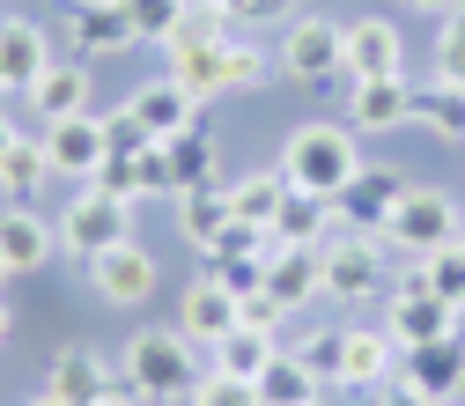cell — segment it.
Segmentation results:
<instances>
[{
  "mask_svg": "<svg viewBox=\"0 0 465 406\" xmlns=\"http://www.w3.org/2000/svg\"><path fill=\"white\" fill-rule=\"evenodd\" d=\"M281 170H288V185H296V193L340 200L347 185L362 178V148H355V126H325V119L296 126V134H288V148H281Z\"/></svg>",
  "mask_w": 465,
  "mask_h": 406,
  "instance_id": "1",
  "label": "cell"
},
{
  "mask_svg": "<svg viewBox=\"0 0 465 406\" xmlns=\"http://www.w3.org/2000/svg\"><path fill=\"white\" fill-rule=\"evenodd\" d=\"M119 377L134 384V391H148L155 406H170V399H185L193 384H200V347L178 332V325H141L134 340H126V355H119Z\"/></svg>",
  "mask_w": 465,
  "mask_h": 406,
  "instance_id": "2",
  "label": "cell"
},
{
  "mask_svg": "<svg viewBox=\"0 0 465 406\" xmlns=\"http://www.w3.org/2000/svg\"><path fill=\"white\" fill-rule=\"evenodd\" d=\"M384 237H391L399 259H429V252H443L450 237H465V207H458L450 193H436V185H414Z\"/></svg>",
  "mask_w": 465,
  "mask_h": 406,
  "instance_id": "3",
  "label": "cell"
},
{
  "mask_svg": "<svg viewBox=\"0 0 465 406\" xmlns=\"http://www.w3.org/2000/svg\"><path fill=\"white\" fill-rule=\"evenodd\" d=\"M126 237H134V207L111 200L104 185H82L67 200V214H60V252H74V259H96V252L126 244Z\"/></svg>",
  "mask_w": 465,
  "mask_h": 406,
  "instance_id": "4",
  "label": "cell"
},
{
  "mask_svg": "<svg viewBox=\"0 0 465 406\" xmlns=\"http://www.w3.org/2000/svg\"><path fill=\"white\" fill-rule=\"evenodd\" d=\"M458 318H465V311H450L443 296H429L421 266L406 259V273H399V288H391V318H384L391 347H421V340H443V332H458Z\"/></svg>",
  "mask_w": 465,
  "mask_h": 406,
  "instance_id": "5",
  "label": "cell"
},
{
  "mask_svg": "<svg viewBox=\"0 0 465 406\" xmlns=\"http://www.w3.org/2000/svg\"><path fill=\"white\" fill-rule=\"evenodd\" d=\"M325 259V296L332 303H355V296H377L384 288V244L377 237H355V229H332L318 244Z\"/></svg>",
  "mask_w": 465,
  "mask_h": 406,
  "instance_id": "6",
  "label": "cell"
},
{
  "mask_svg": "<svg viewBox=\"0 0 465 406\" xmlns=\"http://www.w3.org/2000/svg\"><path fill=\"white\" fill-rule=\"evenodd\" d=\"M406 193H414V185H406L399 170L362 163V178L332 200V214H340V229H355V237H377V244H384V229H391V214L406 207Z\"/></svg>",
  "mask_w": 465,
  "mask_h": 406,
  "instance_id": "7",
  "label": "cell"
},
{
  "mask_svg": "<svg viewBox=\"0 0 465 406\" xmlns=\"http://www.w3.org/2000/svg\"><path fill=\"white\" fill-rule=\"evenodd\" d=\"M67 45L74 60H119V52L141 45L126 0H67Z\"/></svg>",
  "mask_w": 465,
  "mask_h": 406,
  "instance_id": "8",
  "label": "cell"
},
{
  "mask_svg": "<svg viewBox=\"0 0 465 406\" xmlns=\"http://www.w3.org/2000/svg\"><path fill=\"white\" fill-rule=\"evenodd\" d=\"M82 281H89V296L119 303V311H126V303H148V296H155V252H141V244L126 237V244L82 259Z\"/></svg>",
  "mask_w": 465,
  "mask_h": 406,
  "instance_id": "9",
  "label": "cell"
},
{
  "mask_svg": "<svg viewBox=\"0 0 465 406\" xmlns=\"http://www.w3.org/2000/svg\"><path fill=\"white\" fill-rule=\"evenodd\" d=\"M340 52H347V23L296 15L288 37H281V74H288V82H332V74H340Z\"/></svg>",
  "mask_w": 465,
  "mask_h": 406,
  "instance_id": "10",
  "label": "cell"
},
{
  "mask_svg": "<svg viewBox=\"0 0 465 406\" xmlns=\"http://www.w3.org/2000/svg\"><path fill=\"white\" fill-rule=\"evenodd\" d=\"M237 325H244V296H237V288H222L214 273H200L185 296H178V332H185L193 347H207V355H214Z\"/></svg>",
  "mask_w": 465,
  "mask_h": 406,
  "instance_id": "11",
  "label": "cell"
},
{
  "mask_svg": "<svg viewBox=\"0 0 465 406\" xmlns=\"http://www.w3.org/2000/svg\"><path fill=\"white\" fill-rule=\"evenodd\" d=\"M163 74L178 82L193 104H214V96H229V37H170L163 45Z\"/></svg>",
  "mask_w": 465,
  "mask_h": 406,
  "instance_id": "12",
  "label": "cell"
},
{
  "mask_svg": "<svg viewBox=\"0 0 465 406\" xmlns=\"http://www.w3.org/2000/svg\"><path fill=\"white\" fill-rule=\"evenodd\" d=\"M399 377L414 384V391H429V399H465V332L399 347Z\"/></svg>",
  "mask_w": 465,
  "mask_h": 406,
  "instance_id": "13",
  "label": "cell"
},
{
  "mask_svg": "<svg viewBox=\"0 0 465 406\" xmlns=\"http://www.w3.org/2000/svg\"><path fill=\"white\" fill-rule=\"evenodd\" d=\"M0 259H8V273H37L60 259V222H45L30 200H8L0 207Z\"/></svg>",
  "mask_w": 465,
  "mask_h": 406,
  "instance_id": "14",
  "label": "cell"
},
{
  "mask_svg": "<svg viewBox=\"0 0 465 406\" xmlns=\"http://www.w3.org/2000/svg\"><path fill=\"white\" fill-rule=\"evenodd\" d=\"M347 126H355V134H391V126H414V82H406V74L347 82Z\"/></svg>",
  "mask_w": 465,
  "mask_h": 406,
  "instance_id": "15",
  "label": "cell"
},
{
  "mask_svg": "<svg viewBox=\"0 0 465 406\" xmlns=\"http://www.w3.org/2000/svg\"><path fill=\"white\" fill-rule=\"evenodd\" d=\"M266 296H281L288 311H311L318 296H325V259H318V244H266Z\"/></svg>",
  "mask_w": 465,
  "mask_h": 406,
  "instance_id": "16",
  "label": "cell"
},
{
  "mask_svg": "<svg viewBox=\"0 0 465 406\" xmlns=\"http://www.w3.org/2000/svg\"><path fill=\"white\" fill-rule=\"evenodd\" d=\"M89 96H96V82H89V67H82V60H52V67H45V74L23 89L30 119H45V126L82 119V111H89Z\"/></svg>",
  "mask_w": 465,
  "mask_h": 406,
  "instance_id": "17",
  "label": "cell"
},
{
  "mask_svg": "<svg viewBox=\"0 0 465 406\" xmlns=\"http://www.w3.org/2000/svg\"><path fill=\"white\" fill-rule=\"evenodd\" d=\"M45 155H52V178L89 185L96 170H104V119H96V111H82V119L45 126Z\"/></svg>",
  "mask_w": 465,
  "mask_h": 406,
  "instance_id": "18",
  "label": "cell"
},
{
  "mask_svg": "<svg viewBox=\"0 0 465 406\" xmlns=\"http://www.w3.org/2000/svg\"><path fill=\"white\" fill-rule=\"evenodd\" d=\"M399 60H406V45H399L391 15H362V23H347V52H340V74H347V82L399 74Z\"/></svg>",
  "mask_w": 465,
  "mask_h": 406,
  "instance_id": "19",
  "label": "cell"
},
{
  "mask_svg": "<svg viewBox=\"0 0 465 406\" xmlns=\"http://www.w3.org/2000/svg\"><path fill=\"white\" fill-rule=\"evenodd\" d=\"M391 332L384 325H347L340 332V391H377V384H391Z\"/></svg>",
  "mask_w": 465,
  "mask_h": 406,
  "instance_id": "20",
  "label": "cell"
},
{
  "mask_svg": "<svg viewBox=\"0 0 465 406\" xmlns=\"http://www.w3.org/2000/svg\"><path fill=\"white\" fill-rule=\"evenodd\" d=\"M126 111L148 126V141H178V134L200 126V104H193L178 82H170V74H163V82H141V89L126 96Z\"/></svg>",
  "mask_w": 465,
  "mask_h": 406,
  "instance_id": "21",
  "label": "cell"
},
{
  "mask_svg": "<svg viewBox=\"0 0 465 406\" xmlns=\"http://www.w3.org/2000/svg\"><path fill=\"white\" fill-rule=\"evenodd\" d=\"M0 67H8V89H30L52 67V30L30 15H0Z\"/></svg>",
  "mask_w": 465,
  "mask_h": 406,
  "instance_id": "22",
  "label": "cell"
},
{
  "mask_svg": "<svg viewBox=\"0 0 465 406\" xmlns=\"http://www.w3.org/2000/svg\"><path fill=\"white\" fill-rule=\"evenodd\" d=\"M252 384H259V406H325V377L296 355V347H281Z\"/></svg>",
  "mask_w": 465,
  "mask_h": 406,
  "instance_id": "23",
  "label": "cell"
},
{
  "mask_svg": "<svg viewBox=\"0 0 465 406\" xmlns=\"http://www.w3.org/2000/svg\"><path fill=\"white\" fill-rule=\"evenodd\" d=\"M237 222V207H229V185L214 178V185H193V193H178V229L193 237V252H207L222 229Z\"/></svg>",
  "mask_w": 465,
  "mask_h": 406,
  "instance_id": "24",
  "label": "cell"
},
{
  "mask_svg": "<svg viewBox=\"0 0 465 406\" xmlns=\"http://www.w3.org/2000/svg\"><path fill=\"white\" fill-rule=\"evenodd\" d=\"M332 229H340L332 200H318V193H296V185H288V200H281V214H273V237H281V244H325Z\"/></svg>",
  "mask_w": 465,
  "mask_h": 406,
  "instance_id": "25",
  "label": "cell"
},
{
  "mask_svg": "<svg viewBox=\"0 0 465 406\" xmlns=\"http://www.w3.org/2000/svg\"><path fill=\"white\" fill-rule=\"evenodd\" d=\"M111 377L119 370H104L96 362V347H60V355H52V377H45V391H60V399H74V406H89Z\"/></svg>",
  "mask_w": 465,
  "mask_h": 406,
  "instance_id": "26",
  "label": "cell"
},
{
  "mask_svg": "<svg viewBox=\"0 0 465 406\" xmlns=\"http://www.w3.org/2000/svg\"><path fill=\"white\" fill-rule=\"evenodd\" d=\"M163 163H170V193H193V185H214L222 148L193 126V134H178V141H163Z\"/></svg>",
  "mask_w": 465,
  "mask_h": 406,
  "instance_id": "27",
  "label": "cell"
},
{
  "mask_svg": "<svg viewBox=\"0 0 465 406\" xmlns=\"http://www.w3.org/2000/svg\"><path fill=\"white\" fill-rule=\"evenodd\" d=\"M414 126H429L436 141H465V89L429 74V82L414 89Z\"/></svg>",
  "mask_w": 465,
  "mask_h": 406,
  "instance_id": "28",
  "label": "cell"
},
{
  "mask_svg": "<svg viewBox=\"0 0 465 406\" xmlns=\"http://www.w3.org/2000/svg\"><path fill=\"white\" fill-rule=\"evenodd\" d=\"M281 200H288V170L281 163L273 170H252V178H229V207H237L244 222H259V229H273Z\"/></svg>",
  "mask_w": 465,
  "mask_h": 406,
  "instance_id": "29",
  "label": "cell"
},
{
  "mask_svg": "<svg viewBox=\"0 0 465 406\" xmlns=\"http://www.w3.org/2000/svg\"><path fill=\"white\" fill-rule=\"evenodd\" d=\"M45 178H52V155H45V141H30V134H23L8 155H0V193H8V200H30Z\"/></svg>",
  "mask_w": 465,
  "mask_h": 406,
  "instance_id": "30",
  "label": "cell"
},
{
  "mask_svg": "<svg viewBox=\"0 0 465 406\" xmlns=\"http://www.w3.org/2000/svg\"><path fill=\"white\" fill-rule=\"evenodd\" d=\"M281 355V340L273 332H252V325H237L222 347H214V370H229V377H259L266 362Z\"/></svg>",
  "mask_w": 465,
  "mask_h": 406,
  "instance_id": "31",
  "label": "cell"
},
{
  "mask_svg": "<svg viewBox=\"0 0 465 406\" xmlns=\"http://www.w3.org/2000/svg\"><path fill=\"white\" fill-rule=\"evenodd\" d=\"M421 266V281H429V296H443L450 311H465V237H450L443 252H429V259H414Z\"/></svg>",
  "mask_w": 465,
  "mask_h": 406,
  "instance_id": "32",
  "label": "cell"
},
{
  "mask_svg": "<svg viewBox=\"0 0 465 406\" xmlns=\"http://www.w3.org/2000/svg\"><path fill=\"white\" fill-rule=\"evenodd\" d=\"M126 15L141 30V45H170L185 30V0H126Z\"/></svg>",
  "mask_w": 465,
  "mask_h": 406,
  "instance_id": "33",
  "label": "cell"
},
{
  "mask_svg": "<svg viewBox=\"0 0 465 406\" xmlns=\"http://www.w3.org/2000/svg\"><path fill=\"white\" fill-rule=\"evenodd\" d=\"M185 406H259L252 377H229V370H200V384L185 391Z\"/></svg>",
  "mask_w": 465,
  "mask_h": 406,
  "instance_id": "34",
  "label": "cell"
},
{
  "mask_svg": "<svg viewBox=\"0 0 465 406\" xmlns=\"http://www.w3.org/2000/svg\"><path fill=\"white\" fill-rule=\"evenodd\" d=\"M266 244H273V229H259V222H244V214H237V222H229L222 237L200 252V259H207V266H214V259H266Z\"/></svg>",
  "mask_w": 465,
  "mask_h": 406,
  "instance_id": "35",
  "label": "cell"
},
{
  "mask_svg": "<svg viewBox=\"0 0 465 406\" xmlns=\"http://www.w3.org/2000/svg\"><path fill=\"white\" fill-rule=\"evenodd\" d=\"M436 82H458L465 89V8L436 23Z\"/></svg>",
  "mask_w": 465,
  "mask_h": 406,
  "instance_id": "36",
  "label": "cell"
},
{
  "mask_svg": "<svg viewBox=\"0 0 465 406\" xmlns=\"http://www.w3.org/2000/svg\"><path fill=\"white\" fill-rule=\"evenodd\" d=\"M96 119H104V155H141V148H148V126L134 119L126 104H119V111H96Z\"/></svg>",
  "mask_w": 465,
  "mask_h": 406,
  "instance_id": "37",
  "label": "cell"
},
{
  "mask_svg": "<svg viewBox=\"0 0 465 406\" xmlns=\"http://www.w3.org/2000/svg\"><path fill=\"white\" fill-rule=\"evenodd\" d=\"M273 74V60L252 45V37H229V89H259Z\"/></svg>",
  "mask_w": 465,
  "mask_h": 406,
  "instance_id": "38",
  "label": "cell"
},
{
  "mask_svg": "<svg viewBox=\"0 0 465 406\" xmlns=\"http://www.w3.org/2000/svg\"><path fill=\"white\" fill-rule=\"evenodd\" d=\"M296 355H303V362H311V370H318V377L332 384V377H340V332H332V325L303 332V340H296Z\"/></svg>",
  "mask_w": 465,
  "mask_h": 406,
  "instance_id": "39",
  "label": "cell"
},
{
  "mask_svg": "<svg viewBox=\"0 0 465 406\" xmlns=\"http://www.w3.org/2000/svg\"><path fill=\"white\" fill-rule=\"evenodd\" d=\"M207 273L222 288H237V296H259V288H266V259H214Z\"/></svg>",
  "mask_w": 465,
  "mask_h": 406,
  "instance_id": "40",
  "label": "cell"
},
{
  "mask_svg": "<svg viewBox=\"0 0 465 406\" xmlns=\"http://www.w3.org/2000/svg\"><path fill=\"white\" fill-rule=\"evenodd\" d=\"M288 318H296V311H288L281 296H266V288H259V296H244V325H252V332H273V340H281Z\"/></svg>",
  "mask_w": 465,
  "mask_h": 406,
  "instance_id": "41",
  "label": "cell"
},
{
  "mask_svg": "<svg viewBox=\"0 0 465 406\" xmlns=\"http://www.w3.org/2000/svg\"><path fill=\"white\" fill-rule=\"evenodd\" d=\"M89 406H155V399H148V391H134L126 377H111V384H104V391H96Z\"/></svg>",
  "mask_w": 465,
  "mask_h": 406,
  "instance_id": "42",
  "label": "cell"
},
{
  "mask_svg": "<svg viewBox=\"0 0 465 406\" xmlns=\"http://www.w3.org/2000/svg\"><path fill=\"white\" fill-rule=\"evenodd\" d=\"M377 406H443V399H429V391H414V384H377Z\"/></svg>",
  "mask_w": 465,
  "mask_h": 406,
  "instance_id": "43",
  "label": "cell"
},
{
  "mask_svg": "<svg viewBox=\"0 0 465 406\" xmlns=\"http://www.w3.org/2000/svg\"><path fill=\"white\" fill-rule=\"evenodd\" d=\"M399 8H406V15H429V23H443V15H458V8H465V0H399Z\"/></svg>",
  "mask_w": 465,
  "mask_h": 406,
  "instance_id": "44",
  "label": "cell"
},
{
  "mask_svg": "<svg viewBox=\"0 0 465 406\" xmlns=\"http://www.w3.org/2000/svg\"><path fill=\"white\" fill-rule=\"evenodd\" d=\"M15 141H23V126H15V119H8V111H0V155H8V148H15Z\"/></svg>",
  "mask_w": 465,
  "mask_h": 406,
  "instance_id": "45",
  "label": "cell"
},
{
  "mask_svg": "<svg viewBox=\"0 0 465 406\" xmlns=\"http://www.w3.org/2000/svg\"><path fill=\"white\" fill-rule=\"evenodd\" d=\"M23 406H74V399H60V391H37V399H23Z\"/></svg>",
  "mask_w": 465,
  "mask_h": 406,
  "instance_id": "46",
  "label": "cell"
},
{
  "mask_svg": "<svg viewBox=\"0 0 465 406\" xmlns=\"http://www.w3.org/2000/svg\"><path fill=\"white\" fill-rule=\"evenodd\" d=\"M8 332H15V318H8V296H0V347H8Z\"/></svg>",
  "mask_w": 465,
  "mask_h": 406,
  "instance_id": "47",
  "label": "cell"
},
{
  "mask_svg": "<svg viewBox=\"0 0 465 406\" xmlns=\"http://www.w3.org/2000/svg\"><path fill=\"white\" fill-rule=\"evenodd\" d=\"M8 281H15V273H8V259H0V288H8Z\"/></svg>",
  "mask_w": 465,
  "mask_h": 406,
  "instance_id": "48",
  "label": "cell"
},
{
  "mask_svg": "<svg viewBox=\"0 0 465 406\" xmlns=\"http://www.w3.org/2000/svg\"><path fill=\"white\" fill-rule=\"evenodd\" d=\"M0 96H8V67H0Z\"/></svg>",
  "mask_w": 465,
  "mask_h": 406,
  "instance_id": "49",
  "label": "cell"
},
{
  "mask_svg": "<svg viewBox=\"0 0 465 406\" xmlns=\"http://www.w3.org/2000/svg\"><path fill=\"white\" fill-rule=\"evenodd\" d=\"M443 406H465V399H443Z\"/></svg>",
  "mask_w": 465,
  "mask_h": 406,
  "instance_id": "50",
  "label": "cell"
},
{
  "mask_svg": "<svg viewBox=\"0 0 465 406\" xmlns=\"http://www.w3.org/2000/svg\"><path fill=\"white\" fill-rule=\"evenodd\" d=\"M288 8H296V0H288Z\"/></svg>",
  "mask_w": 465,
  "mask_h": 406,
  "instance_id": "51",
  "label": "cell"
}]
</instances>
